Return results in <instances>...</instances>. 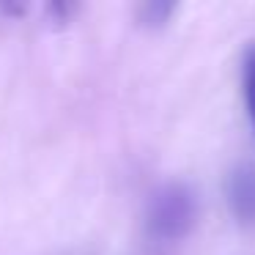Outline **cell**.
<instances>
[{
	"instance_id": "6da1fadb",
	"label": "cell",
	"mask_w": 255,
	"mask_h": 255,
	"mask_svg": "<svg viewBox=\"0 0 255 255\" xmlns=\"http://www.w3.org/2000/svg\"><path fill=\"white\" fill-rule=\"evenodd\" d=\"M198 220V198L187 184H165L148 200L145 225L154 239L178 242L192 231Z\"/></svg>"
},
{
	"instance_id": "7a4b0ae2",
	"label": "cell",
	"mask_w": 255,
	"mask_h": 255,
	"mask_svg": "<svg viewBox=\"0 0 255 255\" xmlns=\"http://www.w3.org/2000/svg\"><path fill=\"white\" fill-rule=\"evenodd\" d=\"M225 195L233 217L244 225H255V165H239L231 170Z\"/></svg>"
},
{
	"instance_id": "3957f363",
	"label": "cell",
	"mask_w": 255,
	"mask_h": 255,
	"mask_svg": "<svg viewBox=\"0 0 255 255\" xmlns=\"http://www.w3.org/2000/svg\"><path fill=\"white\" fill-rule=\"evenodd\" d=\"M242 99L244 110H247V121L255 134V44H250L242 58Z\"/></svg>"
},
{
	"instance_id": "277c9868",
	"label": "cell",
	"mask_w": 255,
	"mask_h": 255,
	"mask_svg": "<svg viewBox=\"0 0 255 255\" xmlns=\"http://www.w3.org/2000/svg\"><path fill=\"white\" fill-rule=\"evenodd\" d=\"M170 14H173V6H162V3H148V6L140 8V19L145 25H162Z\"/></svg>"
}]
</instances>
